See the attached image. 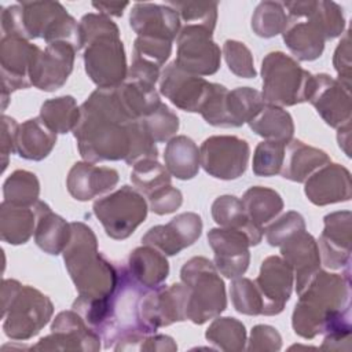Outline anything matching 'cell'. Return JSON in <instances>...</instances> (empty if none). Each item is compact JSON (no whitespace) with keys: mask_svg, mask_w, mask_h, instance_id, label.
Masks as SVG:
<instances>
[{"mask_svg":"<svg viewBox=\"0 0 352 352\" xmlns=\"http://www.w3.org/2000/svg\"><path fill=\"white\" fill-rule=\"evenodd\" d=\"M117 96L133 120H140L154 111L160 104V94L155 85L138 80L125 78V81L116 87Z\"/></svg>","mask_w":352,"mask_h":352,"instance_id":"obj_37","label":"cell"},{"mask_svg":"<svg viewBox=\"0 0 352 352\" xmlns=\"http://www.w3.org/2000/svg\"><path fill=\"white\" fill-rule=\"evenodd\" d=\"M129 6V3H117V1H94L92 7L99 11V14L106 16H122L124 10Z\"/></svg>","mask_w":352,"mask_h":352,"instance_id":"obj_56","label":"cell"},{"mask_svg":"<svg viewBox=\"0 0 352 352\" xmlns=\"http://www.w3.org/2000/svg\"><path fill=\"white\" fill-rule=\"evenodd\" d=\"M208 242L213 250V264L217 271L228 279L242 276L250 263V241L241 230L212 228Z\"/></svg>","mask_w":352,"mask_h":352,"instance_id":"obj_17","label":"cell"},{"mask_svg":"<svg viewBox=\"0 0 352 352\" xmlns=\"http://www.w3.org/2000/svg\"><path fill=\"white\" fill-rule=\"evenodd\" d=\"M230 296L235 311L243 315H261L263 298L254 285V280L238 276L231 282Z\"/></svg>","mask_w":352,"mask_h":352,"instance_id":"obj_46","label":"cell"},{"mask_svg":"<svg viewBox=\"0 0 352 352\" xmlns=\"http://www.w3.org/2000/svg\"><path fill=\"white\" fill-rule=\"evenodd\" d=\"M294 333L305 340L319 334L331 338L349 337L351 323V271L331 274L319 270L298 293L292 315Z\"/></svg>","mask_w":352,"mask_h":352,"instance_id":"obj_2","label":"cell"},{"mask_svg":"<svg viewBox=\"0 0 352 352\" xmlns=\"http://www.w3.org/2000/svg\"><path fill=\"white\" fill-rule=\"evenodd\" d=\"M55 133L73 131L80 120V107L70 95L47 99L40 107L38 116Z\"/></svg>","mask_w":352,"mask_h":352,"instance_id":"obj_38","label":"cell"},{"mask_svg":"<svg viewBox=\"0 0 352 352\" xmlns=\"http://www.w3.org/2000/svg\"><path fill=\"white\" fill-rule=\"evenodd\" d=\"M265 104L260 91L238 87L227 92L224 99V128H238L248 124Z\"/></svg>","mask_w":352,"mask_h":352,"instance_id":"obj_36","label":"cell"},{"mask_svg":"<svg viewBox=\"0 0 352 352\" xmlns=\"http://www.w3.org/2000/svg\"><path fill=\"white\" fill-rule=\"evenodd\" d=\"M333 66L338 74V81L342 82L346 88L351 89V36L349 30H346L338 43L334 55H333Z\"/></svg>","mask_w":352,"mask_h":352,"instance_id":"obj_54","label":"cell"},{"mask_svg":"<svg viewBox=\"0 0 352 352\" xmlns=\"http://www.w3.org/2000/svg\"><path fill=\"white\" fill-rule=\"evenodd\" d=\"M76 52L77 50L65 41L47 44L33 65L32 85L45 92L59 89L73 72Z\"/></svg>","mask_w":352,"mask_h":352,"instance_id":"obj_22","label":"cell"},{"mask_svg":"<svg viewBox=\"0 0 352 352\" xmlns=\"http://www.w3.org/2000/svg\"><path fill=\"white\" fill-rule=\"evenodd\" d=\"M164 161L170 176L179 180H190L198 175L201 166L199 148L191 138L186 135L175 136L165 146Z\"/></svg>","mask_w":352,"mask_h":352,"instance_id":"obj_31","label":"cell"},{"mask_svg":"<svg viewBox=\"0 0 352 352\" xmlns=\"http://www.w3.org/2000/svg\"><path fill=\"white\" fill-rule=\"evenodd\" d=\"M254 285L263 298L261 315L274 316L285 309L292 296L294 275L282 256H268L261 263Z\"/></svg>","mask_w":352,"mask_h":352,"instance_id":"obj_18","label":"cell"},{"mask_svg":"<svg viewBox=\"0 0 352 352\" xmlns=\"http://www.w3.org/2000/svg\"><path fill=\"white\" fill-rule=\"evenodd\" d=\"M248 124L256 135L265 140L287 144L294 135V122L290 113L275 104L265 103Z\"/></svg>","mask_w":352,"mask_h":352,"instance_id":"obj_34","label":"cell"},{"mask_svg":"<svg viewBox=\"0 0 352 352\" xmlns=\"http://www.w3.org/2000/svg\"><path fill=\"white\" fill-rule=\"evenodd\" d=\"M210 30L197 26H182L177 37V54L175 62L186 72L195 76L214 74L221 62L220 47L212 38Z\"/></svg>","mask_w":352,"mask_h":352,"instance_id":"obj_13","label":"cell"},{"mask_svg":"<svg viewBox=\"0 0 352 352\" xmlns=\"http://www.w3.org/2000/svg\"><path fill=\"white\" fill-rule=\"evenodd\" d=\"M228 89L217 82H210L209 92L199 109L202 118L213 126L224 128V99Z\"/></svg>","mask_w":352,"mask_h":352,"instance_id":"obj_51","label":"cell"},{"mask_svg":"<svg viewBox=\"0 0 352 352\" xmlns=\"http://www.w3.org/2000/svg\"><path fill=\"white\" fill-rule=\"evenodd\" d=\"M70 227L72 236L62 254L78 296L85 298L110 296L118 282V265L98 250V239L91 227L81 221H73Z\"/></svg>","mask_w":352,"mask_h":352,"instance_id":"obj_5","label":"cell"},{"mask_svg":"<svg viewBox=\"0 0 352 352\" xmlns=\"http://www.w3.org/2000/svg\"><path fill=\"white\" fill-rule=\"evenodd\" d=\"M282 348V337L279 331L270 324H256L252 329L248 351H279Z\"/></svg>","mask_w":352,"mask_h":352,"instance_id":"obj_53","label":"cell"},{"mask_svg":"<svg viewBox=\"0 0 352 352\" xmlns=\"http://www.w3.org/2000/svg\"><path fill=\"white\" fill-rule=\"evenodd\" d=\"M114 351H177V345L170 336L166 334H140L125 338L113 346Z\"/></svg>","mask_w":352,"mask_h":352,"instance_id":"obj_50","label":"cell"},{"mask_svg":"<svg viewBox=\"0 0 352 352\" xmlns=\"http://www.w3.org/2000/svg\"><path fill=\"white\" fill-rule=\"evenodd\" d=\"M92 210L103 226L106 235L111 239L122 241L131 236L146 220L148 208L142 192L131 186H122L111 194L96 199Z\"/></svg>","mask_w":352,"mask_h":352,"instance_id":"obj_10","label":"cell"},{"mask_svg":"<svg viewBox=\"0 0 352 352\" xmlns=\"http://www.w3.org/2000/svg\"><path fill=\"white\" fill-rule=\"evenodd\" d=\"M131 182L139 192L148 197L155 190L170 184V173L157 160H142L133 165Z\"/></svg>","mask_w":352,"mask_h":352,"instance_id":"obj_42","label":"cell"},{"mask_svg":"<svg viewBox=\"0 0 352 352\" xmlns=\"http://www.w3.org/2000/svg\"><path fill=\"white\" fill-rule=\"evenodd\" d=\"M129 25L138 36L162 38L173 43L182 26L179 14L168 4L135 3L129 14Z\"/></svg>","mask_w":352,"mask_h":352,"instance_id":"obj_24","label":"cell"},{"mask_svg":"<svg viewBox=\"0 0 352 352\" xmlns=\"http://www.w3.org/2000/svg\"><path fill=\"white\" fill-rule=\"evenodd\" d=\"M263 99L279 107L308 100L312 74L282 51L268 52L261 60Z\"/></svg>","mask_w":352,"mask_h":352,"instance_id":"obj_9","label":"cell"},{"mask_svg":"<svg viewBox=\"0 0 352 352\" xmlns=\"http://www.w3.org/2000/svg\"><path fill=\"white\" fill-rule=\"evenodd\" d=\"M18 126H19V124L14 118L3 114V117H1V144H0L1 165H3L1 170H4L7 168L10 154L15 153Z\"/></svg>","mask_w":352,"mask_h":352,"instance_id":"obj_55","label":"cell"},{"mask_svg":"<svg viewBox=\"0 0 352 352\" xmlns=\"http://www.w3.org/2000/svg\"><path fill=\"white\" fill-rule=\"evenodd\" d=\"M140 122L147 132V135L155 142H169L175 138L176 132L179 131V117L173 113L165 103L161 104L147 114L146 117L140 118Z\"/></svg>","mask_w":352,"mask_h":352,"instance_id":"obj_44","label":"cell"},{"mask_svg":"<svg viewBox=\"0 0 352 352\" xmlns=\"http://www.w3.org/2000/svg\"><path fill=\"white\" fill-rule=\"evenodd\" d=\"M100 336L74 309L59 312L51 324V334L40 338L33 351H88L100 349Z\"/></svg>","mask_w":352,"mask_h":352,"instance_id":"obj_15","label":"cell"},{"mask_svg":"<svg viewBox=\"0 0 352 352\" xmlns=\"http://www.w3.org/2000/svg\"><path fill=\"white\" fill-rule=\"evenodd\" d=\"M205 338L221 351L239 352L246 346L245 324L231 316H216L205 331Z\"/></svg>","mask_w":352,"mask_h":352,"instance_id":"obj_39","label":"cell"},{"mask_svg":"<svg viewBox=\"0 0 352 352\" xmlns=\"http://www.w3.org/2000/svg\"><path fill=\"white\" fill-rule=\"evenodd\" d=\"M84 67L98 88L121 85L128 73L124 43L118 26L106 15L89 12L80 22Z\"/></svg>","mask_w":352,"mask_h":352,"instance_id":"obj_4","label":"cell"},{"mask_svg":"<svg viewBox=\"0 0 352 352\" xmlns=\"http://www.w3.org/2000/svg\"><path fill=\"white\" fill-rule=\"evenodd\" d=\"M187 287V320L204 324L227 308L226 285L216 265L206 257H191L180 270Z\"/></svg>","mask_w":352,"mask_h":352,"instance_id":"obj_8","label":"cell"},{"mask_svg":"<svg viewBox=\"0 0 352 352\" xmlns=\"http://www.w3.org/2000/svg\"><path fill=\"white\" fill-rule=\"evenodd\" d=\"M224 60L231 73L242 78H254L257 72L250 50L238 40H226L223 44Z\"/></svg>","mask_w":352,"mask_h":352,"instance_id":"obj_47","label":"cell"},{"mask_svg":"<svg viewBox=\"0 0 352 352\" xmlns=\"http://www.w3.org/2000/svg\"><path fill=\"white\" fill-rule=\"evenodd\" d=\"M330 162L326 151L309 146L298 139H292L285 148L283 165L280 169L282 177L304 183L315 170Z\"/></svg>","mask_w":352,"mask_h":352,"instance_id":"obj_28","label":"cell"},{"mask_svg":"<svg viewBox=\"0 0 352 352\" xmlns=\"http://www.w3.org/2000/svg\"><path fill=\"white\" fill-rule=\"evenodd\" d=\"M136 121L121 104L116 88L95 89L80 106V120L73 129L81 158L94 164L125 161Z\"/></svg>","mask_w":352,"mask_h":352,"instance_id":"obj_1","label":"cell"},{"mask_svg":"<svg viewBox=\"0 0 352 352\" xmlns=\"http://www.w3.org/2000/svg\"><path fill=\"white\" fill-rule=\"evenodd\" d=\"M305 230V220L304 217L294 210H289L282 214L278 220L270 224L264 232L267 242L271 246H280L287 238L294 235L298 231Z\"/></svg>","mask_w":352,"mask_h":352,"instance_id":"obj_49","label":"cell"},{"mask_svg":"<svg viewBox=\"0 0 352 352\" xmlns=\"http://www.w3.org/2000/svg\"><path fill=\"white\" fill-rule=\"evenodd\" d=\"M172 52V43L162 38L138 36L133 41V58L161 67Z\"/></svg>","mask_w":352,"mask_h":352,"instance_id":"obj_48","label":"cell"},{"mask_svg":"<svg viewBox=\"0 0 352 352\" xmlns=\"http://www.w3.org/2000/svg\"><path fill=\"white\" fill-rule=\"evenodd\" d=\"M147 198H148L150 210L158 216L173 213L183 204L182 191L173 187L172 184H168L155 190Z\"/></svg>","mask_w":352,"mask_h":352,"instance_id":"obj_52","label":"cell"},{"mask_svg":"<svg viewBox=\"0 0 352 352\" xmlns=\"http://www.w3.org/2000/svg\"><path fill=\"white\" fill-rule=\"evenodd\" d=\"M128 272L143 287L154 289L162 285L169 275L166 256L150 245L133 249L128 258Z\"/></svg>","mask_w":352,"mask_h":352,"instance_id":"obj_29","label":"cell"},{"mask_svg":"<svg viewBox=\"0 0 352 352\" xmlns=\"http://www.w3.org/2000/svg\"><path fill=\"white\" fill-rule=\"evenodd\" d=\"M120 180V175L114 168L98 166L94 162H76L66 179L69 194L77 201L94 199L113 190Z\"/></svg>","mask_w":352,"mask_h":352,"instance_id":"obj_26","label":"cell"},{"mask_svg":"<svg viewBox=\"0 0 352 352\" xmlns=\"http://www.w3.org/2000/svg\"><path fill=\"white\" fill-rule=\"evenodd\" d=\"M241 201L249 221L260 230H264V226L274 220L283 209V199L279 192L263 186L248 188Z\"/></svg>","mask_w":352,"mask_h":352,"instance_id":"obj_35","label":"cell"},{"mask_svg":"<svg viewBox=\"0 0 352 352\" xmlns=\"http://www.w3.org/2000/svg\"><path fill=\"white\" fill-rule=\"evenodd\" d=\"M324 227L319 236L320 263L329 270H348L351 265L352 213L331 212L323 219Z\"/></svg>","mask_w":352,"mask_h":352,"instance_id":"obj_20","label":"cell"},{"mask_svg":"<svg viewBox=\"0 0 352 352\" xmlns=\"http://www.w3.org/2000/svg\"><path fill=\"white\" fill-rule=\"evenodd\" d=\"M210 82L201 76L183 70L175 60L160 76V92L180 110L199 113L209 92Z\"/></svg>","mask_w":352,"mask_h":352,"instance_id":"obj_19","label":"cell"},{"mask_svg":"<svg viewBox=\"0 0 352 352\" xmlns=\"http://www.w3.org/2000/svg\"><path fill=\"white\" fill-rule=\"evenodd\" d=\"M250 147L245 139L234 135H214L199 147V161L204 170L220 180L241 177L249 162Z\"/></svg>","mask_w":352,"mask_h":352,"instance_id":"obj_11","label":"cell"},{"mask_svg":"<svg viewBox=\"0 0 352 352\" xmlns=\"http://www.w3.org/2000/svg\"><path fill=\"white\" fill-rule=\"evenodd\" d=\"M337 142L346 157H351V122L337 128Z\"/></svg>","mask_w":352,"mask_h":352,"instance_id":"obj_57","label":"cell"},{"mask_svg":"<svg viewBox=\"0 0 352 352\" xmlns=\"http://www.w3.org/2000/svg\"><path fill=\"white\" fill-rule=\"evenodd\" d=\"M139 314L147 333L187 320V287L182 282L148 289L140 300Z\"/></svg>","mask_w":352,"mask_h":352,"instance_id":"obj_14","label":"cell"},{"mask_svg":"<svg viewBox=\"0 0 352 352\" xmlns=\"http://www.w3.org/2000/svg\"><path fill=\"white\" fill-rule=\"evenodd\" d=\"M56 144V133L40 118H30L19 124L15 153L29 161L47 158Z\"/></svg>","mask_w":352,"mask_h":352,"instance_id":"obj_30","label":"cell"},{"mask_svg":"<svg viewBox=\"0 0 352 352\" xmlns=\"http://www.w3.org/2000/svg\"><path fill=\"white\" fill-rule=\"evenodd\" d=\"M41 48L29 40L16 36H3L0 40L1 99L6 110L8 98L14 91L32 87V69Z\"/></svg>","mask_w":352,"mask_h":352,"instance_id":"obj_12","label":"cell"},{"mask_svg":"<svg viewBox=\"0 0 352 352\" xmlns=\"http://www.w3.org/2000/svg\"><path fill=\"white\" fill-rule=\"evenodd\" d=\"M201 234V216L194 212H184L175 216L166 224L151 227L142 236V243L155 248L165 256H175L194 245Z\"/></svg>","mask_w":352,"mask_h":352,"instance_id":"obj_21","label":"cell"},{"mask_svg":"<svg viewBox=\"0 0 352 352\" xmlns=\"http://www.w3.org/2000/svg\"><path fill=\"white\" fill-rule=\"evenodd\" d=\"M212 217L216 224L224 228H234L243 231L252 246H256L261 242L264 230L254 227L243 209L242 201L235 195H220L212 204Z\"/></svg>","mask_w":352,"mask_h":352,"instance_id":"obj_32","label":"cell"},{"mask_svg":"<svg viewBox=\"0 0 352 352\" xmlns=\"http://www.w3.org/2000/svg\"><path fill=\"white\" fill-rule=\"evenodd\" d=\"M252 30L256 36L271 38L282 34L287 26V14L282 3L261 1L253 11Z\"/></svg>","mask_w":352,"mask_h":352,"instance_id":"obj_41","label":"cell"},{"mask_svg":"<svg viewBox=\"0 0 352 352\" xmlns=\"http://www.w3.org/2000/svg\"><path fill=\"white\" fill-rule=\"evenodd\" d=\"M286 143L275 140H263L256 146L253 154V173L261 177H270L280 173L285 158Z\"/></svg>","mask_w":352,"mask_h":352,"instance_id":"obj_45","label":"cell"},{"mask_svg":"<svg viewBox=\"0 0 352 352\" xmlns=\"http://www.w3.org/2000/svg\"><path fill=\"white\" fill-rule=\"evenodd\" d=\"M1 30L3 36L44 38L47 44L65 41L81 50L80 26L58 1H19L6 7Z\"/></svg>","mask_w":352,"mask_h":352,"instance_id":"obj_6","label":"cell"},{"mask_svg":"<svg viewBox=\"0 0 352 352\" xmlns=\"http://www.w3.org/2000/svg\"><path fill=\"white\" fill-rule=\"evenodd\" d=\"M36 213L34 242L45 253L56 256L63 253L72 236V227L63 217L54 213L51 208L37 201L33 206Z\"/></svg>","mask_w":352,"mask_h":352,"instance_id":"obj_27","label":"cell"},{"mask_svg":"<svg viewBox=\"0 0 352 352\" xmlns=\"http://www.w3.org/2000/svg\"><path fill=\"white\" fill-rule=\"evenodd\" d=\"M40 182L33 172L25 169L14 170L3 184L6 202L16 206L33 208L38 201Z\"/></svg>","mask_w":352,"mask_h":352,"instance_id":"obj_40","label":"cell"},{"mask_svg":"<svg viewBox=\"0 0 352 352\" xmlns=\"http://www.w3.org/2000/svg\"><path fill=\"white\" fill-rule=\"evenodd\" d=\"M279 248L282 258L293 271L296 292L298 294L320 270L318 242L307 230H302L287 238Z\"/></svg>","mask_w":352,"mask_h":352,"instance_id":"obj_25","label":"cell"},{"mask_svg":"<svg viewBox=\"0 0 352 352\" xmlns=\"http://www.w3.org/2000/svg\"><path fill=\"white\" fill-rule=\"evenodd\" d=\"M36 213L33 208L11 205L6 201L0 205V238L10 245H23L34 234Z\"/></svg>","mask_w":352,"mask_h":352,"instance_id":"obj_33","label":"cell"},{"mask_svg":"<svg viewBox=\"0 0 352 352\" xmlns=\"http://www.w3.org/2000/svg\"><path fill=\"white\" fill-rule=\"evenodd\" d=\"M1 307L4 334L16 341L29 340L38 334L54 314V304L50 297L15 279H3Z\"/></svg>","mask_w":352,"mask_h":352,"instance_id":"obj_7","label":"cell"},{"mask_svg":"<svg viewBox=\"0 0 352 352\" xmlns=\"http://www.w3.org/2000/svg\"><path fill=\"white\" fill-rule=\"evenodd\" d=\"M304 192L316 206L346 202L352 197L349 170L336 162H329L315 170L305 182Z\"/></svg>","mask_w":352,"mask_h":352,"instance_id":"obj_23","label":"cell"},{"mask_svg":"<svg viewBox=\"0 0 352 352\" xmlns=\"http://www.w3.org/2000/svg\"><path fill=\"white\" fill-rule=\"evenodd\" d=\"M177 14L186 25L202 26L210 32L214 30L217 22V7L214 1H169L166 3Z\"/></svg>","mask_w":352,"mask_h":352,"instance_id":"obj_43","label":"cell"},{"mask_svg":"<svg viewBox=\"0 0 352 352\" xmlns=\"http://www.w3.org/2000/svg\"><path fill=\"white\" fill-rule=\"evenodd\" d=\"M287 11V26L282 33L289 51L304 62L318 59L327 40L342 34L345 18L334 1L302 0L282 3Z\"/></svg>","mask_w":352,"mask_h":352,"instance_id":"obj_3","label":"cell"},{"mask_svg":"<svg viewBox=\"0 0 352 352\" xmlns=\"http://www.w3.org/2000/svg\"><path fill=\"white\" fill-rule=\"evenodd\" d=\"M322 120L331 128L351 122V89L326 73L312 76L308 100Z\"/></svg>","mask_w":352,"mask_h":352,"instance_id":"obj_16","label":"cell"}]
</instances>
